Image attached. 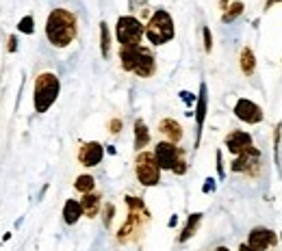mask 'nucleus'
Masks as SVG:
<instances>
[{"mask_svg": "<svg viewBox=\"0 0 282 251\" xmlns=\"http://www.w3.org/2000/svg\"><path fill=\"white\" fill-rule=\"evenodd\" d=\"M78 33V20L67 9H52L46 20V37L54 48H67Z\"/></svg>", "mask_w": 282, "mask_h": 251, "instance_id": "obj_1", "label": "nucleus"}, {"mask_svg": "<svg viewBox=\"0 0 282 251\" xmlns=\"http://www.w3.org/2000/svg\"><path fill=\"white\" fill-rule=\"evenodd\" d=\"M120 63L124 72H130L139 78H150L156 72L154 54L146 46H124L120 48Z\"/></svg>", "mask_w": 282, "mask_h": 251, "instance_id": "obj_2", "label": "nucleus"}, {"mask_svg": "<svg viewBox=\"0 0 282 251\" xmlns=\"http://www.w3.org/2000/svg\"><path fill=\"white\" fill-rule=\"evenodd\" d=\"M124 199H126V206H128V216H126V221H124V225L118 232V240L120 242H130L141 234L143 225H146L148 219H150V210L146 208V203H143L141 197H130V195H126Z\"/></svg>", "mask_w": 282, "mask_h": 251, "instance_id": "obj_3", "label": "nucleus"}, {"mask_svg": "<svg viewBox=\"0 0 282 251\" xmlns=\"http://www.w3.org/2000/svg\"><path fill=\"white\" fill-rule=\"evenodd\" d=\"M61 93V80L57 74L52 72H44L35 78V91H33V104H35V111L48 113L52 108V104L57 102Z\"/></svg>", "mask_w": 282, "mask_h": 251, "instance_id": "obj_4", "label": "nucleus"}, {"mask_svg": "<svg viewBox=\"0 0 282 251\" xmlns=\"http://www.w3.org/2000/svg\"><path fill=\"white\" fill-rule=\"evenodd\" d=\"M174 35H176V29H174L171 16L165 9H156L146 24L148 42L152 46H163V44H169L174 39Z\"/></svg>", "mask_w": 282, "mask_h": 251, "instance_id": "obj_5", "label": "nucleus"}, {"mask_svg": "<svg viewBox=\"0 0 282 251\" xmlns=\"http://www.w3.org/2000/svg\"><path fill=\"white\" fill-rule=\"evenodd\" d=\"M143 35H146V26L135 16H122L118 24H115V39H118L120 48H124V46H139Z\"/></svg>", "mask_w": 282, "mask_h": 251, "instance_id": "obj_6", "label": "nucleus"}, {"mask_svg": "<svg viewBox=\"0 0 282 251\" xmlns=\"http://www.w3.org/2000/svg\"><path fill=\"white\" fill-rule=\"evenodd\" d=\"M135 175L141 186H156L161 182V167L152 152H139L135 158Z\"/></svg>", "mask_w": 282, "mask_h": 251, "instance_id": "obj_7", "label": "nucleus"}, {"mask_svg": "<svg viewBox=\"0 0 282 251\" xmlns=\"http://www.w3.org/2000/svg\"><path fill=\"white\" fill-rule=\"evenodd\" d=\"M260 165H263V156H260V150L258 147H247L245 152H241L239 156H235L230 165V171L235 173H245L250 178H256L260 173Z\"/></svg>", "mask_w": 282, "mask_h": 251, "instance_id": "obj_8", "label": "nucleus"}, {"mask_svg": "<svg viewBox=\"0 0 282 251\" xmlns=\"http://www.w3.org/2000/svg\"><path fill=\"white\" fill-rule=\"evenodd\" d=\"M154 158L159 162L161 171H171L176 167V162L184 156V150L178 147L176 143H169V141H161V143L154 145Z\"/></svg>", "mask_w": 282, "mask_h": 251, "instance_id": "obj_9", "label": "nucleus"}, {"mask_svg": "<svg viewBox=\"0 0 282 251\" xmlns=\"http://www.w3.org/2000/svg\"><path fill=\"white\" fill-rule=\"evenodd\" d=\"M235 117L245 121V124L254 126V124H260V121L265 119V113L256 102H252L247 98H239L237 104H235Z\"/></svg>", "mask_w": 282, "mask_h": 251, "instance_id": "obj_10", "label": "nucleus"}, {"mask_svg": "<svg viewBox=\"0 0 282 251\" xmlns=\"http://www.w3.org/2000/svg\"><path fill=\"white\" fill-rule=\"evenodd\" d=\"M276 242H278V236L269 227H252L250 234H247V245L254 251H267L276 247Z\"/></svg>", "mask_w": 282, "mask_h": 251, "instance_id": "obj_11", "label": "nucleus"}, {"mask_svg": "<svg viewBox=\"0 0 282 251\" xmlns=\"http://www.w3.org/2000/svg\"><path fill=\"white\" fill-rule=\"evenodd\" d=\"M102 158H105V147L98 141H89V143H82L78 150V162L82 167H98Z\"/></svg>", "mask_w": 282, "mask_h": 251, "instance_id": "obj_12", "label": "nucleus"}, {"mask_svg": "<svg viewBox=\"0 0 282 251\" xmlns=\"http://www.w3.org/2000/svg\"><path fill=\"white\" fill-rule=\"evenodd\" d=\"M226 147H228V152L230 154H235L239 156L241 152H245L247 147H252L254 145V139H252V134L250 132H245V130H232L226 134Z\"/></svg>", "mask_w": 282, "mask_h": 251, "instance_id": "obj_13", "label": "nucleus"}, {"mask_svg": "<svg viewBox=\"0 0 282 251\" xmlns=\"http://www.w3.org/2000/svg\"><path fill=\"white\" fill-rule=\"evenodd\" d=\"M206 108H209V96H206V83L200 85V93L196 98V147H200L202 128L206 119Z\"/></svg>", "mask_w": 282, "mask_h": 251, "instance_id": "obj_14", "label": "nucleus"}, {"mask_svg": "<svg viewBox=\"0 0 282 251\" xmlns=\"http://www.w3.org/2000/svg\"><path fill=\"white\" fill-rule=\"evenodd\" d=\"M159 132L165 137V141H169V143H178V141L182 139V126L171 117H165L159 121Z\"/></svg>", "mask_w": 282, "mask_h": 251, "instance_id": "obj_15", "label": "nucleus"}, {"mask_svg": "<svg viewBox=\"0 0 282 251\" xmlns=\"http://www.w3.org/2000/svg\"><path fill=\"white\" fill-rule=\"evenodd\" d=\"M80 208H82V214L89 216V219H93V216H98L100 210H102V197H100L98 193H87V195H82Z\"/></svg>", "mask_w": 282, "mask_h": 251, "instance_id": "obj_16", "label": "nucleus"}, {"mask_svg": "<svg viewBox=\"0 0 282 251\" xmlns=\"http://www.w3.org/2000/svg\"><path fill=\"white\" fill-rule=\"evenodd\" d=\"M80 216H82L80 201L78 199H67L63 203V221L67 223V225H76Z\"/></svg>", "mask_w": 282, "mask_h": 251, "instance_id": "obj_17", "label": "nucleus"}, {"mask_svg": "<svg viewBox=\"0 0 282 251\" xmlns=\"http://www.w3.org/2000/svg\"><path fill=\"white\" fill-rule=\"evenodd\" d=\"M202 216H204L202 212H194V214L187 216V223H184L182 232H180V236H178V242H187L191 236L198 232V227H200V223H202Z\"/></svg>", "mask_w": 282, "mask_h": 251, "instance_id": "obj_18", "label": "nucleus"}, {"mask_svg": "<svg viewBox=\"0 0 282 251\" xmlns=\"http://www.w3.org/2000/svg\"><path fill=\"white\" fill-rule=\"evenodd\" d=\"M148 143H150V130H148L146 121L137 119L135 121V150L143 152V147H148Z\"/></svg>", "mask_w": 282, "mask_h": 251, "instance_id": "obj_19", "label": "nucleus"}, {"mask_svg": "<svg viewBox=\"0 0 282 251\" xmlns=\"http://www.w3.org/2000/svg\"><path fill=\"white\" fill-rule=\"evenodd\" d=\"M239 67H241V72L245 74V76H252V74L256 72V57H254L250 46H245V48L241 50V54H239Z\"/></svg>", "mask_w": 282, "mask_h": 251, "instance_id": "obj_20", "label": "nucleus"}, {"mask_svg": "<svg viewBox=\"0 0 282 251\" xmlns=\"http://www.w3.org/2000/svg\"><path fill=\"white\" fill-rule=\"evenodd\" d=\"M243 11H245V5L243 3H230L228 9L222 11V22L224 24H232L237 18L243 16Z\"/></svg>", "mask_w": 282, "mask_h": 251, "instance_id": "obj_21", "label": "nucleus"}, {"mask_svg": "<svg viewBox=\"0 0 282 251\" xmlns=\"http://www.w3.org/2000/svg\"><path fill=\"white\" fill-rule=\"evenodd\" d=\"M100 52H102V59L111 57V33H109L107 22H100Z\"/></svg>", "mask_w": 282, "mask_h": 251, "instance_id": "obj_22", "label": "nucleus"}, {"mask_svg": "<svg viewBox=\"0 0 282 251\" xmlns=\"http://www.w3.org/2000/svg\"><path fill=\"white\" fill-rule=\"evenodd\" d=\"M74 188H76L78 193H82V195L93 193V188H96V180H93V175H89V173L78 175L76 182H74Z\"/></svg>", "mask_w": 282, "mask_h": 251, "instance_id": "obj_23", "label": "nucleus"}, {"mask_svg": "<svg viewBox=\"0 0 282 251\" xmlns=\"http://www.w3.org/2000/svg\"><path fill=\"white\" fill-rule=\"evenodd\" d=\"M18 31L24 33V35H33V33H35V20H33V16H24L22 20H20Z\"/></svg>", "mask_w": 282, "mask_h": 251, "instance_id": "obj_24", "label": "nucleus"}, {"mask_svg": "<svg viewBox=\"0 0 282 251\" xmlns=\"http://www.w3.org/2000/svg\"><path fill=\"white\" fill-rule=\"evenodd\" d=\"M113 216H115V206H113L111 201H109V203H105V206H102V223H105V227H111Z\"/></svg>", "mask_w": 282, "mask_h": 251, "instance_id": "obj_25", "label": "nucleus"}, {"mask_svg": "<svg viewBox=\"0 0 282 251\" xmlns=\"http://www.w3.org/2000/svg\"><path fill=\"white\" fill-rule=\"evenodd\" d=\"M202 37H204V50L211 52V50H213V35H211V29H209V26H204V29H202Z\"/></svg>", "mask_w": 282, "mask_h": 251, "instance_id": "obj_26", "label": "nucleus"}, {"mask_svg": "<svg viewBox=\"0 0 282 251\" xmlns=\"http://www.w3.org/2000/svg\"><path fill=\"white\" fill-rule=\"evenodd\" d=\"M171 173H176V175H184V173H187V160H184V156L176 162V167L171 169Z\"/></svg>", "mask_w": 282, "mask_h": 251, "instance_id": "obj_27", "label": "nucleus"}, {"mask_svg": "<svg viewBox=\"0 0 282 251\" xmlns=\"http://www.w3.org/2000/svg\"><path fill=\"white\" fill-rule=\"evenodd\" d=\"M120 130H122V119H111V121H109V132L118 134Z\"/></svg>", "mask_w": 282, "mask_h": 251, "instance_id": "obj_28", "label": "nucleus"}, {"mask_svg": "<svg viewBox=\"0 0 282 251\" xmlns=\"http://www.w3.org/2000/svg\"><path fill=\"white\" fill-rule=\"evenodd\" d=\"M215 158H217V175L224 180V158H222V152H217Z\"/></svg>", "mask_w": 282, "mask_h": 251, "instance_id": "obj_29", "label": "nucleus"}, {"mask_svg": "<svg viewBox=\"0 0 282 251\" xmlns=\"http://www.w3.org/2000/svg\"><path fill=\"white\" fill-rule=\"evenodd\" d=\"M213 191H215V180L209 178L206 180V184H204V193H213Z\"/></svg>", "mask_w": 282, "mask_h": 251, "instance_id": "obj_30", "label": "nucleus"}, {"mask_svg": "<svg viewBox=\"0 0 282 251\" xmlns=\"http://www.w3.org/2000/svg\"><path fill=\"white\" fill-rule=\"evenodd\" d=\"M16 50H18V39L9 37V52H16Z\"/></svg>", "mask_w": 282, "mask_h": 251, "instance_id": "obj_31", "label": "nucleus"}, {"mask_svg": "<svg viewBox=\"0 0 282 251\" xmlns=\"http://www.w3.org/2000/svg\"><path fill=\"white\" fill-rule=\"evenodd\" d=\"M180 98H182L184 102H187V104H191V102H194V96H191L189 91H182V93H180Z\"/></svg>", "mask_w": 282, "mask_h": 251, "instance_id": "obj_32", "label": "nucleus"}, {"mask_svg": "<svg viewBox=\"0 0 282 251\" xmlns=\"http://www.w3.org/2000/svg\"><path fill=\"white\" fill-rule=\"evenodd\" d=\"M278 3H282V0H267V3H265V9H271V7L278 5Z\"/></svg>", "mask_w": 282, "mask_h": 251, "instance_id": "obj_33", "label": "nucleus"}, {"mask_svg": "<svg viewBox=\"0 0 282 251\" xmlns=\"http://www.w3.org/2000/svg\"><path fill=\"white\" fill-rule=\"evenodd\" d=\"M239 251H254V249L247 245V242H241V245H239Z\"/></svg>", "mask_w": 282, "mask_h": 251, "instance_id": "obj_34", "label": "nucleus"}, {"mask_svg": "<svg viewBox=\"0 0 282 251\" xmlns=\"http://www.w3.org/2000/svg\"><path fill=\"white\" fill-rule=\"evenodd\" d=\"M228 5H230V0H219V7H222V11L228 9Z\"/></svg>", "mask_w": 282, "mask_h": 251, "instance_id": "obj_35", "label": "nucleus"}, {"mask_svg": "<svg viewBox=\"0 0 282 251\" xmlns=\"http://www.w3.org/2000/svg\"><path fill=\"white\" fill-rule=\"evenodd\" d=\"M215 251H230V249H228V247H224V245H219Z\"/></svg>", "mask_w": 282, "mask_h": 251, "instance_id": "obj_36", "label": "nucleus"}, {"mask_svg": "<svg viewBox=\"0 0 282 251\" xmlns=\"http://www.w3.org/2000/svg\"><path fill=\"white\" fill-rule=\"evenodd\" d=\"M280 238H282V232H280Z\"/></svg>", "mask_w": 282, "mask_h": 251, "instance_id": "obj_37", "label": "nucleus"}]
</instances>
